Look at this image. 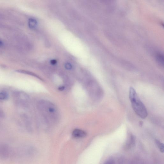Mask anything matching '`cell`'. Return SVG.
Masks as SVG:
<instances>
[{"mask_svg": "<svg viewBox=\"0 0 164 164\" xmlns=\"http://www.w3.org/2000/svg\"><path fill=\"white\" fill-rule=\"evenodd\" d=\"M129 99L133 109L136 114L141 118H146L148 115V111L132 87L130 88Z\"/></svg>", "mask_w": 164, "mask_h": 164, "instance_id": "1", "label": "cell"}, {"mask_svg": "<svg viewBox=\"0 0 164 164\" xmlns=\"http://www.w3.org/2000/svg\"><path fill=\"white\" fill-rule=\"evenodd\" d=\"M13 154V150L9 146L6 144H0V159H7Z\"/></svg>", "mask_w": 164, "mask_h": 164, "instance_id": "2", "label": "cell"}, {"mask_svg": "<svg viewBox=\"0 0 164 164\" xmlns=\"http://www.w3.org/2000/svg\"><path fill=\"white\" fill-rule=\"evenodd\" d=\"M72 134L74 137L77 138H84L87 136V133L85 132L78 129L74 130Z\"/></svg>", "mask_w": 164, "mask_h": 164, "instance_id": "3", "label": "cell"}, {"mask_svg": "<svg viewBox=\"0 0 164 164\" xmlns=\"http://www.w3.org/2000/svg\"><path fill=\"white\" fill-rule=\"evenodd\" d=\"M8 94L5 91H2L0 92V100H5L8 99Z\"/></svg>", "mask_w": 164, "mask_h": 164, "instance_id": "4", "label": "cell"}, {"mask_svg": "<svg viewBox=\"0 0 164 164\" xmlns=\"http://www.w3.org/2000/svg\"><path fill=\"white\" fill-rule=\"evenodd\" d=\"M156 142L157 144V145L159 148L160 151L161 152H164V145L163 143L160 142L159 140H156Z\"/></svg>", "mask_w": 164, "mask_h": 164, "instance_id": "5", "label": "cell"}, {"mask_svg": "<svg viewBox=\"0 0 164 164\" xmlns=\"http://www.w3.org/2000/svg\"><path fill=\"white\" fill-rule=\"evenodd\" d=\"M35 22L34 20L33 19H30L29 20V26L31 28H33L35 26Z\"/></svg>", "mask_w": 164, "mask_h": 164, "instance_id": "6", "label": "cell"}, {"mask_svg": "<svg viewBox=\"0 0 164 164\" xmlns=\"http://www.w3.org/2000/svg\"><path fill=\"white\" fill-rule=\"evenodd\" d=\"M157 59L161 64H163V57L162 55H157Z\"/></svg>", "mask_w": 164, "mask_h": 164, "instance_id": "7", "label": "cell"}, {"mask_svg": "<svg viewBox=\"0 0 164 164\" xmlns=\"http://www.w3.org/2000/svg\"><path fill=\"white\" fill-rule=\"evenodd\" d=\"M65 88V87H63V86H62V87H60L59 88V90H60L61 91H62Z\"/></svg>", "mask_w": 164, "mask_h": 164, "instance_id": "8", "label": "cell"}, {"mask_svg": "<svg viewBox=\"0 0 164 164\" xmlns=\"http://www.w3.org/2000/svg\"><path fill=\"white\" fill-rule=\"evenodd\" d=\"M3 42L2 41L0 40V47H1L3 46Z\"/></svg>", "mask_w": 164, "mask_h": 164, "instance_id": "9", "label": "cell"}]
</instances>
